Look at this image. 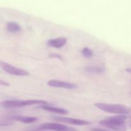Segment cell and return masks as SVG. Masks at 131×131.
Segmentation results:
<instances>
[{
  "label": "cell",
  "mask_w": 131,
  "mask_h": 131,
  "mask_svg": "<svg viewBox=\"0 0 131 131\" xmlns=\"http://www.w3.org/2000/svg\"><path fill=\"white\" fill-rule=\"evenodd\" d=\"M94 106L103 111L118 115H127L131 113V107L123 104H113L97 102L94 104Z\"/></svg>",
  "instance_id": "7a4b0ae2"
},
{
  "label": "cell",
  "mask_w": 131,
  "mask_h": 131,
  "mask_svg": "<svg viewBox=\"0 0 131 131\" xmlns=\"http://www.w3.org/2000/svg\"><path fill=\"white\" fill-rule=\"evenodd\" d=\"M0 65L3 70H5L8 74H12V75H18V76H26V75H29V72L26 70L15 67L11 64H9L6 62L1 61Z\"/></svg>",
  "instance_id": "5b68a950"
},
{
  "label": "cell",
  "mask_w": 131,
  "mask_h": 131,
  "mask_svg": "<svg viewBox=\"0 0 131 131\" xmlns=\"http://www.w3.org/2000/svg\"><path fill=\"white\" fill-rule=\"evenodd\" d=\"M81 54H83V56H84V58H90L93 57V55H94L93 51L87 47H84V48L82 49Z\"/></svg>",
  "instance_id": "4fadbf2b"
},
{
  "label": "cell",
  "mask_w": 131,
  "mask_h": 131,
  "mask_svg": "<svg viewBox=\"0 0 131 131\" xmlns=\"http://www.w3.org/2000/svg\"><path fill=\"white\" fill-rule=\"evenodd\" d=\"M130 120H131V116H130Z\"/></svg>",
  "instance_id": "d6986e66"
},
{
  "label": "cell",
  "mask_w": 131,
  "mask_h": 131,
  "mask_svg": "<svg viewBox=\"0 0 131 131\" xmlns=\"http://www.w3.org/2000/svg\"><path fill=\"white\" fill-rule=\"evenodd\" d=\"M126 120L127 117L125 115H117L107 117L104 120H101L99 123L102 126L112 129L114 131H126Z\"/></svg>",
  "instance_id": "6da1fadb"
},
{
  "label": "cell",
  "mask_w": 131,
  "mask_h": 131,
  "mask_svg": "<svg viewBox=\"0 0 131 131\" xmlns=\"http://www.w3.org/2000/svg\"><path fill=\"white\" fill-rule=\"evenodd\" d=\"M48 105L47 101L43 100H12V101H5L1 102V106L3 108H15L21 107L30 105Z\"/></svg>",
  "instance_id": "3957f363"
},
{
  "label": "cell",
  "mask_w": 131,
  "mask_h": 131,
  "mask_svg": "<svg viewBox=\"0 0 131 131\" xmlns=\"http://www.w3.org/2000/svg\"><path fill=\"white\" fill-rule=\"evenodd\" d=\"M52 118L53 120H56V121L61 122L65 123V124H71V125H87L90 124L88 121L80 120V119L72 118L61 117V116H52Z\"/></svg>",
  "instance_id": "52a82bcc"
},
{
  "label": "cell",
  "mask_w": 131,
  "mask_h": 131,
  "mask_svg": "<svg viewBox=\"0 0 131 131\" xmlns=\"http://www.w3.org/2000/svg\"><path fill=\"white\" fill-rule=\"evenodd\" d=\"M11 119L15 120V121L20 122L24 124H31V123L35 122L38 120L37 117L35 116H23V115H19V116H13Z\"/></svg>",
  "instance_id": "30bf717a"
},
{
  "label": "cell",
  "mask_w": 131,
  "mask_h": 131,
  "mask_svg": "<svg viewBox=\"0 0 131 131\" xmlns=\"http://www.w3.org/2000/svg\"><path fill=\"white\" fill-rule=\"evenodd\" d=\"M47 85L51 87H56V88H61L64 89L74 90L78 88V85L74 83H69V82L63 81L52 79L47 82Z\"/></svg>",
  "instance_id": "8992f818"
},
{
  "label": "cell",
  "mask_w": 131,
  "mask_h": 131,
  "mask_svg": "<svg viewBox=\"0 0 131 131\" xmlns=\"http://www.w3.org/2000/svg\"><path fill=\"white\" fill-rule=\"evenodd\" d=\"M130 126H131V125H130Z\"/></svg>",
  "instance_id": "ffe728a7"
},
{
  "label": "cell",
  "mask_w": 131,
  "mask_h": 131,
  "mask_svg": "<svg viewBox=\"0 0 131 131\" xmlns=\"http://www.w3.org/2000/svg\"><path fill=\"white\" fill-rule=\"evenodd\" d=\"M6 29L9 32L12 33H19L21 30L20 25L15 22H9L6 24Z\"/></svg>",
  "instance_id": "7c38bea8"
},
{
  "label": "cell",
  "mask_w": 131,
  "mask_h": 131,
  "mask_svg": "<svg viewBox=\"0 0 131 131\" xmlns=\"http://www.w3.org/2000/svg\"><path fill=\"white\" fill-rule=\"evenodd\" d=\"M41 109L47 111L54 113L60 114V115H67L69 113V111L63 108L56 107L54 106H49L47 105H42L40 107Z\"/></svg>",
  "instance_id": "9c48e42d"
},
{
  "label": "cell",
  "mask_w": 131,
  "mask_h": 131,
  "mask_svg": "<svg viewBox=\"0 0 131 131\" xmlns=\"http://www.w3.org/2000/svg\"><path fill=\"white\" fill-rule=\"evenodd\" d=\"M86 72L88 74H100L105 72V68L103 66H88L84 69Z\"/></svg>",
  "instance_id": "8fae6325"
},
{
  "label": "cell",
  "mask_w": 131,
  "mask_h": 131,
  "mask_svg": "<svg viewBox=\"0 0 131 131\" xmlns=\"http://www.w3.org/2000/svg\"><path fill=\"white\" fill-rule=\"evenodd\" d=\"M0 84H1V86H10V84H9V83L5 81L2 80V79H0Z\"/></svg>",
  "instance_id": "9a60e30c"
},
{
  "label": "cell",
  "mask_w": 131,
  "mask_h": 131,
  "mask_svg": "<svg viewBox=\"0 0 131 131\" xmlns=\"http://www.w3.org/2000/svg\"><path fill=\"white\" fill-rule=\"evenodd\" d=\"M67 38L65 37H58V38L51 39L47 41V46L54 48H60L67 43Z\"/></svg>",
  "instance_id": "ba28073f"
},
{
  "label": "cell",
  "mask_w": 131,
  "mask_h": 131,
  "mask_svg": "<svg viewBox=\"0 0 131 131\" xmlns=\"http://www.w3.org/2000/svg\"><path fill=\"white\" fill-rule=\"evenodd\" d=\"M39 130H54V131H78L77 129L71 127L67 126L57 123H46L39 125L37 128Z\"/></svg>",
  "instance_id": "277c9868"
},
{
  "label": "cell",
  "mask_w": 131,
  "mask_h": 131,
  "mask_svg": "<svg viewBox=\"0 0 131 131\" xmlns=\"http://www.w3.org/2000/svg\"><path fill=\"white\" fill-rule=\"evenodd\" d=\"M49 58H58L60 60H63V58L62 56L60 54H55V53H52V54H50L49 55Z\"/></svg>",
  "instance_id": "5bb4252c"
},
{
  "label": "cell",
  "mask_w": 131,
  "mask_h": 131,
  "mask_svg": "<svg viewBox=\"0 0 131 131\" xmlns=\"http://www.w3.org/2000/svg\"><path fill=\"white\" fill-rule=\"evenodd\" d=\"M125 70H126L127 72L131 74V68H128V69H125Z\"/></svg>",
  "instance_id": "e0dca14e"
},
{
  "label": "cell",
  "mask_w": 131,
  "mask_h": 131,
  "mask_svg": "<svg viewBox=\"0 0 131 131\" xmlns=\"http://www.w3.org/2000/svg\"><path fill=\"white\" fill-rule=\"evenodd\" d=\"M92 131H107V130H103V129H99V128H94V129H92Z\"/></svg>",
  "instance_id": "2e32d148"
},
{
  "label": "cell",
  "mask_w": 131,
  "mask_h": 131,
  "mask_svg": "<svg viewBox=\"0 0 131 131\" xmlns=\"http://www.w3.org/2000/svg\"><path fill=\"white\" fill-rule=\"evenodd\" d=\"M28 131H45V130H39V129H35V130H28Z\"/></svg>",
  "instance_id": "ac0fdd59"
}]
</instances>
